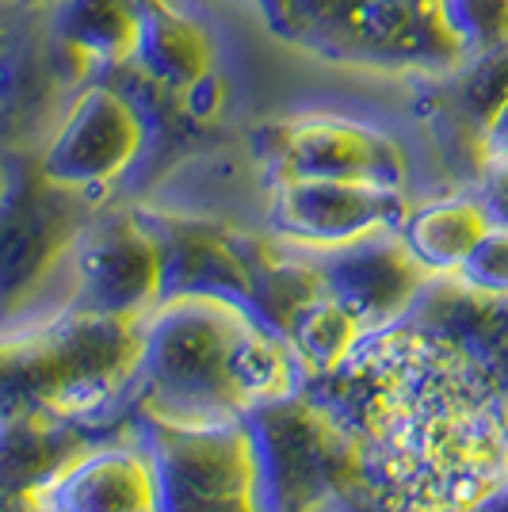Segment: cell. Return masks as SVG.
Masks as SVG:
<instances>
[{"label":"cell","instance_id":"1","mask_svg":"<svg viewBox=\"0 0 508 512\" xmlns=\"http://www.w3.org/2000/svg\"><path fill=\"white\" fill-rule=\"evenodd\" d=\"M146 318H100L65 306L62 318L0 337V409H35L69 425H127L130 383Z\"/></svg>","mask_w":508,"mask_h":512},{"label":"cell","instance_id":"2","mask_svg":"<svg viewBox=\"0 0 508 512\" xmlns=\"http://www.w3.org/2000/svg\"><path fill=\"white\" fill-rule=\"evenodd\" d=\"M245 321L249 314L218 299L157 302L142 325L130 413L169 425L241 421L245 402L230 379V344Z\"/></svg>","mask_w":508,"mask_h":512},{"label":"cell","instance_id":"3","mask_svg":"<svg viewBox=\"0 0 508 512\" xmlns=\"http://www.w3.org/2000/svg\"><path fill=\"white\" fill-rule=\"evenodd\" d=\"M241 428L253 451L256 512H314L333 497L360 505V448L302 386L249 406Z\"/></svg>","mask_w":508,"mask_h":512},{"label":"cell","instance_id":"4","mask_svg":"<svg viewBox=\"0 0 508 512\" xmlns=\"http://www.w3.org/2000/svg\"><path fill=\"white\" fill-rule=\"evenodd\" d=\"M276 35L329 62L375 69H451L463 50L436 16V0H291Z\"/></svg>","mask_w":508,"mask_h":512},{"label":"cell","instance_id":"5","mask_svg":"<svg viewBox=\"0 0 508 512\" xmlns=\"http://www.w3.org/2000/svg\"><path fill=\"white\" fill-rule=\"evenodd\" d=\"M104 199L54 184L39 153L0 157V321L39 291Z\"/></svg>","mask_w":508,"mask_h":512},{"label":"cell","instance_id":"6","mask_svg":"<svg viewBox=\"0 0 508 512\" xmlns=\"http://www.w3.org/2000/svg\"><path fill=\"white\" fill-rule=\"evenodd\" d=\"M153 478V512H256L253 451L241 421L169 425L130 413Z\"/></svg>","mask_w":508,"mask_h":512},{"label":"cell","instance_id":"7","mask_svg":"<svg viewBox=\"0 0 508 512\" xmlns=\"http://www.w3.org/2000/svg\"><path fill=\"white\" fill-rule=\"evenodd\" d=\"M253 153L268 184L283 180H356L405 192L409 157L402 142L340 115H295L253 130Z\"/></svg>","mask_w":508,"mask_h":512},{"label":"cell","instance_id":"8","mask_svg":"<svg viewBox=\"0 0 508 512\" xmlns=\"http://www.w3.org/2000/svg\"><path fill=\"white\" fill-rule=\"evenodd\" d=\"M149 146L146 115L115 81H88L73 92L62 123L39 150V169L73 192L107 199Z\"/></svg>","mask_w":508,"mask_h":512},{"label":"cell","instance_id":"9","mask_svg":"<svg viewBox=\"0 0 508 512\" xmlns=\"http://www.w3.org/2000/svg\"><path fill=\"white\" fill-rule=\"evenodd\" d=\"M77 291L69 310L100 318H146L161 302V249L138 207H100L73 241Z\"/></svg>","mask_w":508,"mask_h":512},{"label":"cell","instance_id":"10","mask_svg":"<svg viewBox=\"0 0 508 512\" xmlns=\"http://www.w3.org/2000/svg\"><path fill=\"white\" fill-rule=\"evenodd\" d=\"M138 214L161 249V302L218 299L256 318L249 283V230L199 214L146 207H138Z\"/></svg>","mask_w":508,"mask_h":512},{"label":"cell","instance_id":"11","mask_svg":"<svg viewBox=\"0 0 508 512\" xmlns=\"http://www.w3.org/2000/svg\"><path fill=\"white\" fill-rule=\"evenodd\" d=\"M409 199L398 188L356 184V180H283L272 188L268 230L272 237L321 253L379 230H398Z\"/></svg>","mask_w":508,"mask_h":512},{"label":"cell","instance_id":"12","mask_svg":"<svg viewBox=\"0 0 508 512\" xmlns=\"http://www.w3.org/2000/svg\"><path fill=\"white\" fill-rule=\"evenodd\" d=\"M310 256L318 264L321 291L348 310L363 333L398 325L432 279L402 245L398 230H379Z\"/></svg>","mask_w":508,"mask_h":512},{"label":"cell","instance_id":"13","mask_svg":"<svg viewBox=\"0 0 508 512\" xmlns=\"http://www.w3.org/2000/svg\"><path fill=\"white\" fill-rule=\"evenodd\" d=\"M398 325L447 344L508 398V295H489L459 276H432Z\"/></svg>","mask_w":508,"mask_h":512},{"label":"cell","instance_id":"14","mask_svg":"<svg viewBox=\"0 0 508 512\" xmlns=\"http://www.w3.org/2000/svg\"><path fill=\"white\" fill-rule=\"evenodd\" d=\"M46 39L62 85L81 88L123 69L138 43L134 0H54L46 8Z\"/></svg>","mask_w":508,"mask_h":512},{"label":"cell","instance_id":"15","mask_svg":"<svg viewBox=\"0 0 508 512\" xmlns=\"http://www.w3.org/2000/svg\"><path fill=\"white\" fill-rule=\"evenodd\" d=\"M43 512H153L149 459L134 436L96 440L39 493Z\"/></svg>","mask_w":508,"mask_h":512},{"label":"cell","instance_id":"16","mask_svg":"<svg viewBox=\"0 0 508 512\" xmlns=\"http://www.w3.org/2000/svg\"><path fill=\"white\" fill-rule=\"evenodd\" d=\"M107 432L69 425L35 409H0V490L39 493Z\"/></svg>","mask_w":508,"mask_h":512},{"label":"cell","instance_id":"17","mask_svg":"<svg viewBox=\"0 0 508 512\" xmlns=\"http://www.w3.org/2000/svg\"><path fill=\"white\" fill-rule=\"evenodd\" d=\"M138 4V43L130 69H138L146 81L184 92L191 81L214 69L211 35L199 23L184 16L172 0H134Z\"/></svg>","mask_w":508,"mask_h":512},{"label":"cell","instance_id":"18","mask_svg":"<svg viewBox=\"0 0 508 512\" xmlns=\"http://www.w3.org/2000/svg\"><path fill=\"white\" fill-rule=\"evenodd\" d=\"M508 100V46L486 50V54H470L459 65L444 69V81L436 85L428 111H432V127L440 134H459L482 153V134L493 123V115ZM486 161V153H482Z\"/></svg>","mask_w":508,"mask_h":512},{"label":"cell","instance_id":"19","mask_svg":"<svg viewBox=\"0 0 508 512\" xmlns=\"http://www.w3.org/2000/svg\"><path fill=\"white\" fill-rule=\"evenodd\" d=\"M486 230L489 218L478 203V195L474 199L455 195V199L409 207V214L398 226V237L428 276H455L466 253L478 245V237Z\"/></svg>","mask_w":508,"mask_h":512},{"label":"cell","instance_id":"20","mask_svg":"<svg viewBox=\"0 0 508 512\" xmlns=\"http://www.w3.org/2000/svg\"><path fill=\"white\" fill-rule=\"evenodd\" d=\"M360 337L363 329L356 325V318L348 310H340L325 291L318 299L302 302L291 314V321H287V329H283V341H287L291 356L302 367V379L333 371L360 344Z\"/></svg>","mask_w":508,"mask_h":512},{"label":"cell","instance_id":"21","mask_svg":"<svg viewBox=\"0 0 508 512\" xmlns=\"http://www.w3.org/2000/svg\"><path fill=\"white\" fill-rule=\"evenodd\" d=\"M436 16L463 58L508 46V0H436Z\"/></svg>","mask_w":508,"mask_h":512},{"label":"cell","instance_id":"22","mask_svg":"<svg viewBox=\"0 0 508 512\" xmlns=\"http://www.w3.org/2000/svg\"><path fill=\"white\" fill-rule=\"evenodd\" d=\"M455 276L489 291V295H508V230L505 226H489L486 234L478 237V245L466 253Z\"/></svg>","mask_w":508,"mask_h":512},{"label":"cell","instance_id":"23","mask_svg":"<svg viewBox=\"0 0 508 512\" xmlns=\"http://www.w3.org/2000/svg\"><path fill=\"white\" fill-rule=\"evenodd\" d=\"M478 203L486 211L489 226L508 230V161H486L478 172Z\"/></svg>","mask_w":508,"mask_h":512},{"label":"cell","instance_id":"24","mask_svg":"<svg viewBox=\"0 0 508 512\" xmlns=\"http://www.w3.org/2000/svg\"><path fill=\"white\" fill-rule=\"evenodd\" d=\"M482 153H486V161H508V100L482 134Z\"/></svg>","mask_w":508,"mask_h":512},{"label":"cell","instance_id":"25","mask_svg":"<svg viewBox=\"0 0 508 512\" xmlns=\"http://www.w3.org/2000/svg\"><path fill=\"white\" fill-rule=\"evenodd\" d=\"M0 512H43V505H39V497H31V493L0 490Z\"/></svg>","mask_w":508,"mask_h":512},{"label":"cell","instance_id":"26","mask_svg":"<svg viewBox=\"0 0 508 512\" xmlns=\"http://www.w3.org/2000/svg\"><path fill=\"white\" fill-rule=\"evenodd\" d=\"M478 509L482 512H508V482L505 486H497V490H489L482 501H478Z\"/></svg>","mask_w":508,"mask_h":512},{"label":"cell","instance_id":"27","mask_svg":"<svg viewBox=\"0 0 508 512\" xmlns=\"http://www.w3.org/2000/svg\"><path fill=\"white\" fill-rule=\"evenodd\" d=\"M23 8H31V4H23V0H0V31L16 20V16H20Z\"/></svg>","mask_w":508,"mask_h":512},{"label":"cell","instance_id":"28","mask_svg":"<svg viewBox=\"0 0 508 512\" xmlns=\"http://www.w3.org/2000/svg\"><path fill=\"white\" fill-rule=\"evenodd\" d=\"M264 4V12H268V23H272V31L279 27V20H283V12H287V4L291 0H260Z\"/></svg>","mask_w":508,"mask_h":512},{"label":"cell","instance_id":"29","mask_svg":"<svg viewBox=\"0 0 508 512\" xmlns=\"http://www.w3.org/2000/svg\"><path fill=\"white\" fill-rule=\"evenodd\" d=\"M23 4H31V8H39V12H46V8L54 4V0H23Z\"/></svg>","mask_w":508,"mask_h":512},{"label":"cell","instance_id":"30","mask_svg":"<svg viewBox=\"0 0 508 512\" xmlns=\"http://www.w3.org/2000/svg\"><path fill=\"white\" fill-rule=\"evenodd\" d=\"M447 512H482L478 505H470V509H447Z\"/></svg>","mask_w":508,"mask_h":512}]
</instances>
